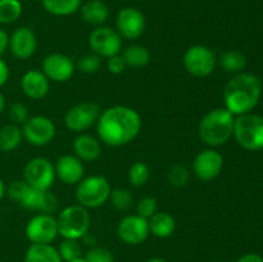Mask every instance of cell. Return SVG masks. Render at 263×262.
Returning <instances> with one entry per match:
<instances>
[{
    "mask_svg": "<svg viewBox=\"0 0 263 262\" xmlns=\"http://www.w3.org/2000/svg\"><path fill=\"white\" fill-rule=\"evenodd\" d=\"M235 116L226 108H215L203 116L198 127L200 140L210 146L223 145L234 134Z\"/></svg>",
    "mask_w": 263,
    "mask_h": 262,
    "instance_id": "3957f363",
    "label": "cell"
},
{
    "mask_svg": "<svg viewBox=\"0 0 263 262\" xmlns=\"http://www.w3.org/2000/svg\"><path fill=\"white\" fill-rule=\"evenodd\" d=\"M90 223L91 217L89 211L80 204L63 208L57 217L58 233L64 239L80 240L89 231Z\"/></svg>",
    "mask_w": 263,
    "mask_h": 262,
    "instance_id": "5b68a950",
    "label": "cell"
},
{
    "mask_svg": "<svg viewBox=\"0 0 263 262\" xmlns=\"http://www.w3.org/2000/svg\"><path fill=\"white\" fill-rule=\"evenodd\" d=\"M55 176L54 164L44 157H36L28 161L23 171V180L31 188L37 190L50 189Z\"/></svg>",
    "mask_w": 263,
    "mask_h": 262,
    "instance_id": "ba28073f",
    "label": "cell"
},
{
    "mask_svg": "<svg viewBox=\"0 0 263 262\" xmlns=\"http://www.w3.org/2000/svg\"><path fill=\"white\" fill-rule=\"evenodd\" d=\"M148 262H167L166 259L161 258V257H154V258H151Z\"/></svg>",
    "mask_w": 263,
    "mask_h": 262,
    "instance_id": "bcb514c9",
    "label": "cell"
},
{
    "mask_svg": "<svg viewBox=\"0 0 263 262\" xmlns=\"http://www.w3.org/2000/svg\"><path fill=\"white\" fill-rule=\"evenodd\" d=\"M213 262H220V261H213Z\"/></svg>",
    "mask_w": 263,
    "mask_h": 262,
    "instance_id": "c3c4849f",
    "label": "cell"
},
{
    "mask_svg": "<svg viewBox=\"0 0 263 262\" xmlns=\"http://www.w3.org/2000/svg\"><path fill=\"white\" fill-rule=\"evenodd\" d=\"M218 62H220V66L222 67L223 71L234 74L244 72V69H246L247 67L246 55L239 50L223 51L220 55Z\"/></svg>",
    "mask_w": 263,
    "mask_h": 262,
    "instance_id": "83f0119b",
    "label": "cell"
},
{
    "mask_svg": "<svg viewBox=\"0 0 263 262\" xmlns=\"http://www.w3.org/2000/svg\"><path fill=\"white\" fill-rule=\"evenodd\" d=\"M4 194H5V184H4V181H3L2 177H0V200L3 199Z\"/></svg>",
    "mask_w": 263,
    "mask_h": 262,
    "instance_id": "f6af8a7d",
    "label": "cell"
},
{
    "mask_svg": "<svg viewBox=\"0 0 263 262\" xmlns=\"http://www.w3.org/2000/svg\"><path fill=\"white\" fill-rule=\"evenodd\" d=\"M30 185L25 181V180H17V181H13L12 184L8 186V195L12 198L14 202L20 203L22 200L23 195L26 194V192L28 190Z\"/></svg>",
    "mask_w": 263,
    "mask_h": 262,
    "instance_id": "74e56055",
    "label": "cell"
},
{
    "mask_svg": "<svg viewBox=\"0 0 263 262\" xmlns=\"http://www.w3.org/2000/svg\"><path fill=\"white\" fill-rule=\"evenodd\" d=\"M25 262H63L59 252L51 244H31L25 254Z\"/></svg>",
    "mask_w": 263,
    "mask_h": 262,
    "instance_id": "cb8c5ba5",
    "label": "cell"
},
{
    "mask_svg": "<svg viewBox=\"0 0 263 262\" xmlns=\"http://www.w3.org/2000/svg\"><path fill=\"white\" fill-rule=\"evenodd\" d=\"M116 27L121 38L136 40L145 31L146 21L141 10H139L138 8L126 7L118 12L116 17Z\"/></svg>",
    "mask_w": 263,
    "mask_h": 262,
    "instance_id": "4fadbf2b",
    "label": "cell"
},
{
    "mask_svg": "<svg viewBox=\"0 0 263 262\" xmlns=\"http://www.w3.org/2000/svg\"><path fill=\"white\" fill-rule=\"evenodd\" d=\"M21 89L23 94L30 99H43L50 90V81L43 72L30 69L21 79Z\"/></svg>",
    "mask_w": 263,
    "mask_h": 262,
    "instance_id": "ffe728a7",
    "label": "cell"
},
{
    "mask_svg": "<svg viewBox=\"0 0 263 262\" xmlns=\"http://www.w3.org/2000/svg\"><path fill=\"white\" fill-rule=\"evenodd\" d=\"M58 235L57 218L51 215L39 213L26 225V236L32 244H51Z\"/></svg>",
    "mask_w": 263,
    "mask_h": 262,
    "instance_id": "8fae6325",
    "label": "cell"
},
{
    "mask_svg": "<svg viewBox=\"0 0 263 262\" xmlns=\"http://www.w3.org/2000/svg\"><path fill=\"white\" fill-rule=\"evenodd\" d=\"M8 45H9V36H8V33L4 30L0 28V55L5 53Z\"/></svg>",
    "mask_w": 263,
    "mask_h": 262,
    "instance_id": "60d3db41",
    "label": "cell"
},
{
    "mask_svg": "<svg viewBox=\"0 0 263 262\" xmlns=\"http://www.w3.org/2000/svg\"><path fill=\"white\" fill-rule=\"evenodd\" d=\"M74 156L84 162H94L102 154V146L94 136L82 134L73 140Z\"/></svg>",
    "mask_w": 263,
    "mask_h": 262,
    "instance_id": "44dd1931",
    "label": "cell"
},
{
    "mask_svg": "<svg viewBox=\"0 0 263 262\" xmlns=\"http://www.w3.org/2000/svg\"><path fill=\"white\" fill-rule=\"evenodd\" d=\"M109 200L112 203L113 207L118 211H127L130 210L133 205V195H131L130 190L123 189V188H117L110 192Z\"/></svg>",
    "mask_w": 263,
    "mask_h": 262,
    "instance_id": "4dcf8cb0",
    "label": "cell"
},
{
    "mask_svg": "<svg viewBox=\"0 0 263 262\" xmlns=\"http://www.w3.org/2000/svg\"><path fill=\"white\" fill-rule=\"evenodd\" d=\"M148 221L149 231L157 238H168L176 228L175 218L167 212H156Z\"/></svg>",
    "mask_w": 263,
    "mask_h": 262,
    "instance_id": "603a6c76",
    "label": "cell"
},
{
    "mask_svg": "<svg viewBox=\"0 0 263 262\" xmlns=\"http://www.w3.org/2000/svg\"><path fill=\"white\" fill-rule=\"evenodd\" d=\"M262 82L258 76L249 72L235 74L223 89L225 108L234 116L251 113L259 103Z\"/></svg>",
    "mask_w": 263,
    "mask_h": 262,
    "instance_id": "7a4b0ae2",
    "label": "cell"
},
{
    "mask_svg": "<svg viewBox=\"0 0 263 262\" xmlns=\"http://www.w3.org/2000/svg\"><path fill=\"white\" fill-rule=\"evenodd\" d=\"M22 134L23 139L31 145H48L55 136V125L45 116H33L23 123Z\"/></svg>",
    "mask_w": 263,
    "mask_h": 262,
    "instance_id": "7c38bea8",
    "label": "cell"
},
{
    "mask_svg": "<svg viewBox=\"0 0 263 262\" xmlns=\"http://www.w3.org/2000/svg\"><path fill=\"white\" fill-rule=\"evenodd\" d=\"M20 204L28 211H40L41 213L51 215L57 210L58 199L49 190H37L30 186Z\"/></svg>",
    "mask_w": 263,
    "mask_h": 262,
    "instance_id": "ac0fdd59",
    "label": "cell"
},
{
    "mask_svg": "<svg viewBox=\"0 0 263 262\" xmlns=\"http://www.w3.org/2000/svg\"><path fill=\"white\" fill-rule=\"evenodd\" d=\"M100 113L102 109L97 103H79L67 110L64 116V125L73 133H82L98 122Z\"/></svg>",
    "mask_w": 263,
    "mask_h": 262,
    "instance_id": "30bf717a",
    "label": "cell"
},
{
    "mask_svg": "<svg viewBox=\"0 0 263 262\" xmlns=\"http://www.w3.org/2000/svg\"><path fill=\"white\" fill-rule=\"evenodd\" d=\"M182 63L185 69L193 76L207 77L215 71L217 59L208 46L193 45L185 51Z\"/></svg>",
    "mask_w": 263,
    "mask_h": 262,
    "instance_id": "52a82bcc",
    "label": "cell"
},
{
    "mask_svg": "<svg viewBox=\"0 0 263 262\" xmlns=\"http://www.w3.org/2000/svg\"><path fill=\"white\" fill-rule=\"evenodd\" d=\"M86 262H113V254L105 247L94 246L90 247L84 257Z\"/></svg>",
    "mask_w": 263,
    "mask_h": 262,
    "instance_id": "e575fe53",
    "label": "cell"
},
{
    "mask_svg": "<svg viewBox=\"0 0 263 262\" xmlns=\"http://www.w3.org/2000/svg\"><path fill=\"white\" fill-rule=\"evenodd\" d=\"M149 180V167L144 162L138 161L128 170V181L134 186H143Z\"/></svg>",
    "mask_w": 263,
    "mask_h": 262,
    "instance_id": "1f68e13d",
    "label": "cell"
},
{
    "mask_svg": "<svg viewBox=\"0 0 263 262\" xmlns=\"http://www.w3.org/2000/svg\"><path fill=\"white\" fill-rule=\"evenodd\" d=\"M59 256H61L62 261L69 262L77 259L81 257L82 249L80 246V241L76 239H64L61 244H59Z\"/></svg>",
    "mask_w": 263,
    "mask_h": 262,
    "instance_id": "f546056e",
    "label": "cell"
},
{
    "mask_svg": "<svg viewBox=\"0 0 263 262\" xmlns=\"http://www.w3.org/2000/svg\"><path fill=\"white\" fill-rule=\"evenodd\" d=\"M74 69L76 66L73 61L66 54H49L43 61V73L48 77L49 81L67 82L73 76Z\"/></svg>",
    "mask_w": 263,
    "mask_h": 262,
    "instance_id": "2e32d148",
    "label": "cell"
},
{
    "mask_svg": "<svg viewBox=\"0 0 263 262\" xmlns=\"http://www.w3.org/2000/svg\"><path fill=\"white\" fill-rule=\"evenodd\" d=\"M223 169V157L215 149L199 152L193 162V171L202 181H211L221 174Z\"/></svg>",
    "mask_w": 263,
    "mask_h": 262,
    "instance_id": "9a60e30c",
    "label": "cell"
},
{
    "mask_svg": "<svg viewBox=\"0 0 263 262\" xmlns=\"http://www.w3.org/2000/svg\"><path fill=\"white\" fill-rule=\"evenodd\" d=\"M8 49L13 57L21 61L31 58L37 49V39H36L35 32L25 26L18 27L9 36Z\"/></svg>",
    "mask_w": 263,
    "mask_h": 262,
    "instance_id": "e0dca14e",
    "label": "cell"
},
{
    "mask_svg": "<svg viewBox=\"0 0 263 262\" xmlns=\"http://www.w3.org/2000/svg\"><path fill=\"white\" fill-rule=\"evenodd\" d=\"M149 221L139 215L123 217L117 226V234L121 240L130 246L144 243L149 235Z\"/></svg>",
    "mask_w": 263,
    "mask_h": 262,
    "instance_id": "5bb4252c",
    "label": "cell"
},
{
    "mask_svg": "<svg viewBox=\"0 0 263 262\" xmlns=\"http://www.w3.org/2000/svg\"><path fill=\"white\" fill-rule=\"evenodd\" d=\"M54 169H55V175L64 184H79L84 179L85 170L82 161L72 154H63L59 157Z\"/></svg>",
    "mask_w": 263,
    "mask_h": 262,
    "instance_id": "d6986e66",
    "label": "cell"
},
{
    "mask_svg": "<svg viewBox=\"0 0 263 262\" xmlns=\"http://www.w3.org/2000/svg\"><path fill=\"white\" fill-rule=\"evenodd\" d=\"M81 240L84 241V243L86 244V246H89V247H94L95 244H97V238H95V236H94V234L89 233V231H87V233L85 234L84 236H82Z\"/></svg>",
    "mask_w": 263,
    "mask_h": 262,
    "instance_id": "7bdbcfd3",
    "label": "cell"
},
{
    "mask_svg": "<svg viewBox=\"0 0 263 262\" xmlns=\"http://www.w3.org/2000/svg\"><path fill=\"white\" fill-rule=\"evenodd\" d=\"M107 68L110 73L121 74L125 72L126 64H125V62H123L122 57L115 55V57H110V58H108Z\"/></svg>",
    "mask_w": 263,
    "mask_h": 262,
    "instance_id": "f35d334b",
    "label": "cell"
},
{
    "mask_svg": "<svg viewBox=\"0 0 263 262\" xmlns=\"http://www.w3.org/2000/svg\"><path fill=\"white\" fill-rule=\"evenodd\" d=\"M9 80V67L0 58V87L4 86Z\"/></svg>",
    "mask_w": 263,
    "mask_h": 262,
    "instance_id": "ab89813d",
    "label": "cell"
},
{
    "mask_svg": "<svg viewBox=\"0 0 263 262\" xmlns=\"http://www.w3.org/2000/svg\"><path fill=\"white\" fill-rule=\"evenodd\" d=\"M44 9L57 17H66L80 10L82 0H41Z\"/></svg>",
    "mask_w": 263,
    "mask_h": 262,
    "instance_id": "4316f807",
    "label": "cell"
},
{
    "mask_svg": "<svg viewBox=\"0 0 263 262\" xmlns=\"http://www.w3.org/2000/svg\"><path fill=\"white\" fill-rule=\"evenodd\" d=\"M141 117L134 108L113 105L103 110L97 122L100 140L110 146H123L140 134Z\"/></svg>",
    "mask_w": 263,
    "mask_h": 262,
    "instance_id": "6da1fadb",
    "label": "cell"
},
{
    "mask_svg": "<svg viewBox=\"0 0 263 262\" xmlns=\"http://www.w3.org/2000/svg\"><path fill=\"white\" fill-rule=\"evenodd\" d=\"M69 262H86V259L82 258V257H80V258L77 259H73V261H69Z\"/></svg>",
    "mask_w": 263,
    "mask_h": 262,
    "instance_id": "7dc6e473",
    "label": "cell"
},
{
    "mask_svg": "<svg viewBox=\"0 0 263 262\" xmlns=\"http://www.w3.org/2000/svg\"><path fill=\"white\" fill-rule=\"evenodd\" d=\"M236 262H263V257L257 253H247L241 256Z\"/></svg>",
    "mask_w": 263,
    "mask_h": 262,
    "instance_id": "b9f144b4",
    "label": "cell"
},
{
    "mask_svg": "<svg viewBox=\"0 0 263 262\" xmlns=\"http://www.w3.org/2000/svg\"><path fill=\"white\" fill-rule=\"evenodd\" d=\"M23 140L22 128L14 123H9L0 128V151L13 152Z\"/></svg>",
    "mask_w": 263,
    "mask_h": 262,
    "instance_id": "484cf974",
    "label": "cell"
},
{
    "mask_svg": "<svg viewBox=\"0 0 263 262\" xmlns=\"http://www.w3.org/2000/svg\"><path fill=\"white\" fill-rule=\"evenodd\" d=\"M168 181L172 186L181 188L189 181V171L182 164H174L168 171Z\"/></svg>",
    "mask_w": 263,
    "mask_h": 262,
    "instance_id": "836d02e7",
    "label": "cell"
},
{
    "mask_svg": "<svg viewBox=\"0 0 263 262\" xmlns=\"http://www.w3.org/2000/svg\"><path fill=\"white\" fill-rule=\"evenodd\" d=\"M110 192V184L104 176L92 175L85 177L77 184L74 195L79 204L89 210L105 204L109 200Z\"/></svg>",
    "mask_w": 263,
    "mask_h": 262,
    "instance_id": "8992f818",
    "label": "cell"
},
{
    "mask_svg": "<svg viewBox=\"0 0 263 262\" xmlns=\"http://www.w3.org/2000/svg\"><path fill=\"white\" fill-rule=\"evenodd\" d=\"M22 10L20 0H0V23L9 25L15 22L22 14Z\"/></svg>",
    "mask_w": 263,
    "mask_h": 262,
    "instance_id": "f1b7e54d",
    "label": "cell"
},
{
    "mask_svg": "<svg viewBox=\"0 0 263 262\" xmlns=\"http://www.w3.org/2000/svg\"><path fill=\"white\" fill-rule=\"evenodd\" d=\"M9 117L13 121L14 125H21L25 123L26 121L30 118V113H28V108L26 107L23 103H13L9 107Z\"/></svg>",
    "mask_w": 263,
    "mask_h": 262,
    "instance_id": "8d00e7d4",
    "label": "cell"
},
{
    "mask_svg": "<svg viewBox=\"0 0 263 262\" xmlns=\"http://www.w3.org/2000/svg\"><path fill=\"white\" fill-rule=\"evenodd\" d=\"M89 45L92 53L100 58H110L120 54L122 49V39L115 28L99 26L90 33Z\"/></svg>",
    "mask_w": 263,
    "mask_h": 262,
    "instance_id": "9c48e42d",
    "label": "cell"
},
{
    "mask_svg": "<svg viewBox=\"0 0 263 262\" xmlns=\"http://www.w3.org/2000/svg\"><path fill=\"white\" fill-rule=\"evenodd\" d=\"M158 204H157V200L152 197H144L136 204V215L141 216V217L149 218L154 215L156 212H158Z\"/></svg>",
    "mask_w": 263,
    "mask_h": 262,
    "instance_id": "d590c367",
    "label": "cell"
},
{
    "mask_svg": "<svg viewBox=\"0 0 263 262\" xmlns=\"http://www.w3.org/2000/svg\"><path fill=\"white\" fill-rule=\"evenodd\" d=\"M126 67L131 68H141L149 64L151 62V51L143 45H131L127 46L121 54Z\"/></svg>",
    "mask_w": 263,
    "mask_h": 262,
    "instance_id": "d4e9b609",
    "label": "cell"
},
{
    "mask_svg": "<svg viewBox=\"0 0 263 262\" xmlns=\"http://www.w3.org/2000/svg\"><path fill=\"white\" fill-rule=\"evenodd\" d=\"M236 143L251 152L263 149V117L254 113L236 116L234 134Z\"/></svg>",
    "mask_w": 263,
    "mask_h": 262,
    "instance_id": "277c9868",
    "label": "cell"
},
{
    "mask_svg": "<svg viewBox=\"0 0 263 262\" xmlns=\"http://www.w3.org/2000/svg\"><path fill=\"white\" fill-rule=\"evenodd\" d=\"M81 18L92 26H103L109 17L108 5L103 0H89L80 7Z\"/></svg>",
    "mask_w": 263,
    "mask_h": 262,
    "instance_id": "7402d4cb",
    "label": "cell"
},
{
    "mask_svg": "<svg viewBox=\"0 0 263 262\" xmlns=\"http://www.w3.org/2000/svg\"><path fill=\"white\" fill-rule=\"evenodd\" d=\"M76 68L79 69L80 72L86 74L95 73V72L99 71L100 66H102V59H100L99 55L97 54H85L81 58L77 61V63L74 64Z\"/></svg>",
    "mask_w": 263,
    "mask_h": 262,
    "instance_id": "d6a6232c",
    "label": "cell"
},
{
    "mask_svg": "<svg viewBox=\"0 0 263 262\" xmlns=\"http://www.w3.org/2000/svg\"><path fill=\"white\" fill-rule=\"evenodd\" d=\"M5 105H7V102H5V97L2 94V92H0V115L4 112Z\"/></svg>",
    "mask_w": 263,
    "mask_h": 262,
    "instance_id": "ee69618b",
    "label": "cell"
}]
</instances>
